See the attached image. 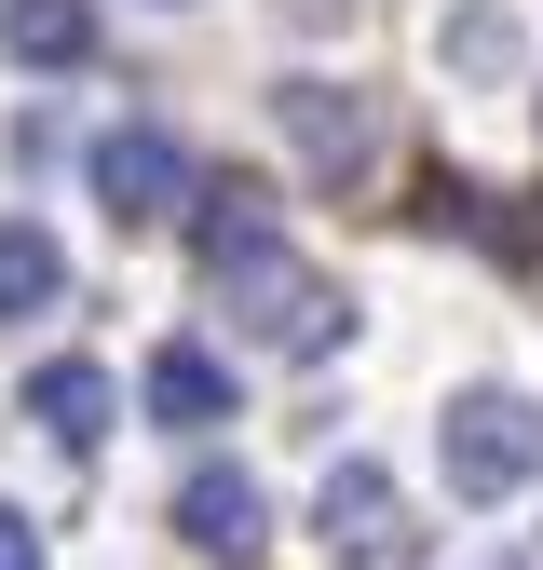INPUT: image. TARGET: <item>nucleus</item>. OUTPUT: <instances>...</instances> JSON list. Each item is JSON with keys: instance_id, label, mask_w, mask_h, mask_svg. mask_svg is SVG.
Wrapping results in <instances>:
<instances>
[{"instance_id": "nucleus-5", "label": "nucleus", "mask_w": 543, "mask_h": 570, "mask_svg": "<svg viewBox=\"0 0 543 570\" xmlns=\"http://www.w3.org/2000/svg\"><path fill=\"white\" fill-rule=\"evenodd\" d=\"M272 109H286V136H299V164H313L326 190H354V177H367V150H381V122H367V96H354V82H286Z\"/></svg>"}, {"instance_id": "nucleus-1", "label": "nucleus", "mask_w": 543, "mask_h": 570, "mask_svg": "<svg viewBox=\"0 0 543 570\" xmlns=\"http://www.w3.org/2000/svg\"><path fill=\"white\" fill-rule=\"evenodd\" d=\"M218 299H231V326H245L258 353H286V367H313V353H339V340H354V299H339L326 272H299L286 245H272V258H245V272H218Z\"/></svg>"}, {"instance_id": "nucleus-12", "label": "nucleus", "mask_w": 543, "mask_h": 570, "mask_svg": "<svg viewBox=\"0 0 543 570\" xmlns=\"http://www.w3.org/2000/svg\"><path fill=\"white\" fill-rule=\"evenodd\" d=\"M448 68L503 82V68H516V14H462V28H448Z\"/></svg>"}, {"instance_id": "nucleus-9", "label": "nucleus", "mask_w": 543, "mask_h": 570, "mask_svg": "<svg viewBox=\"0 0 543 570\" xmlns=\"http://www.w3.org/2000/svg\"><path fill=\"white\" fill-rule=\"evenodd\" d=\"M28 421H41V435H55L68 462H82V449L109 435V367H82V353H55V367H28Z\"/></svg>"}, {"instance_id": "nucleus-13", "label": "nucleus", "mask_w": 543, "mask_h": 570, "mask_svg": "<svg viewBox=\"0 0 543 570\" xmlns=\"http://www.w3.org/2000/svg\"><path fill=\"white\" fill-rule=\"evenodd\" d=\"M0 570H41V530H28L14 503H0Z\"/></svg>"}, {"instance_id": "nucleus-6", "label": "nucleus", "mask_w": 543, "mask_h": 570, "mask_svg": "<svg viewBox=\"0 0 543 570\" xmlns=\"http://www.w3.org/2000/svg\"><path fill=\"white\" fill-rule=\"evenodd\" d=\"M177 543H190V557H231V570H245V557L272 543V503H258V475H245V462H204V475L177 489Z\"/></svg>"}, {"instance_id": "nucleus-7", "label": "nucleus", "mask_w": 543, "mask_h": 570, "mask_svg": "<svg viewBox=\"0 0 543 570\" xmlns=\"http://www.w3.org/2000/svg\"><path fill=\"white\" fill-rule=\"evenodd\" d=\"M190 258H204V272L272 258V190H258V177H204V190H190Z\"/></svg>"}, {"instance_id": "nucleus-3", "label": "nucleus", "mask_w": 543, "mask_h": 570, "mask_svg": "<svg viewBox=\"0 0 543 570\" xmlns=\"http://www.w3.org/2000/svg\"><path fill=\"white\" fill-rule=\"evenodd\" d=\"M313 543H326V570H407V557H422L407 489H394L381 462H326V489H313Z\"/></svg>"}, {"instance_id": "nucleus-11", "label": "nucleus", "mask_w": 543, "mask_h": 570, "mask_svg": "<svg viewBox=\"0 0 543 570\" xmlns=\"http://www.w3.org/2000/svg\"><path fill=\"white\" fill-rule=\"evenodd\" d=\"M55 299H68V258H55L41 218H14V232H0V326H28V313H55Z\"/></svg>"}, {"instance_id": "nucleus-2", "label": "nucleus", "mask_w": 543, "mask_h": 570, "mask_svg": "<svg viewBox=\"0 0 543 570\" xmlns=\"http://www.w3.org/2000/svg\"><path fill=\"white\" fill-rule=\"evenodd\" d=\"M435 449H448V503H516V489L543 475V407L530 394H448V421H435Z\"/></svg>"}, {"instance_id": "nucleus-4", "label": "nucleus", "mask_w": 543, "mask_h": 570, "mask_svg": "<svg viewBox=\"0 0 543 570\" xmlns=\"http://www.w3.org/2000/svg\"><path fill=\"white\" fill-rule=\"evenodd\" d=\"M190 190H204V177H190V150H177L164 122H122V136H96V204H109L122 232H150V218H177Z\"/></svg>"}, {"instance_id": "nucleus-8", "label": "nucleus", "mask_w": 543, "mask_h": 570, "mask_svg": "<svg viewBox=\"0 0 543 570\" xmlns=\"http://www.w3.org/2000/svg\"><path fill=\"white\" fill-rule=\"evenodd\" d=\"M150 421H164V435H218V421H231V367L204 340H164L150 353Z\"/></svg>"}, {"instance_id": "nucleus-10", "label": "nucleus", "mask_w": 543, "mask_h": 570, "mask_svg": "<svg viewBox=\"0 0 543 570\" xmlns=\"http://www.w3.org/2000/svg\"><path fill=\"white\" fill-rule=\"evenodd\" d=\"M0 55L14 68H96V0H0Z\"/></svg>"}]
</instances>
